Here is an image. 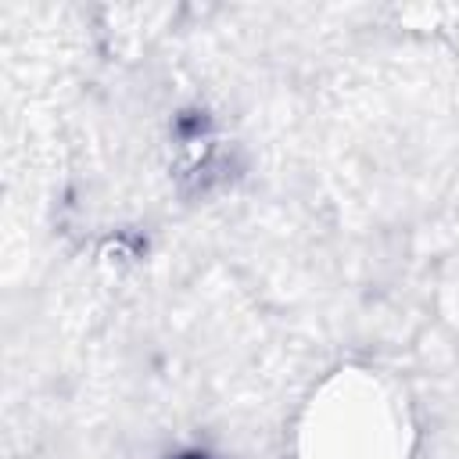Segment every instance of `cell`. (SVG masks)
<instances>
[{
  "label": "cell",
  "instance_id": "cell-1",
  "mask_svg": "<svg viewBox=\"0 0 459 459\" xmlns=\"http://www.w3.org/2000/svg\"><path fill=\"white\" fill-rule=\"evenodd\" d=\"M394 430L387 405L377 394H337L316 409L312 459H391Z\"/></svg>",
  "mask_w": 459,
  "mask_h": 459
}]
</instances>
